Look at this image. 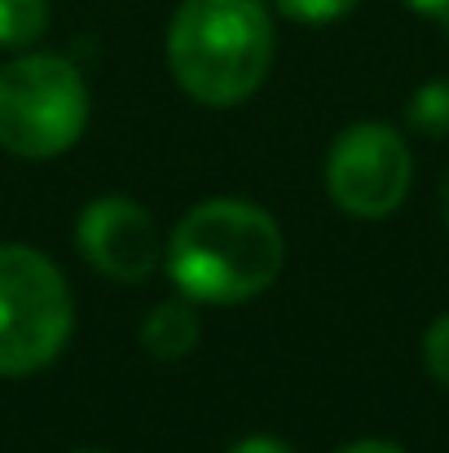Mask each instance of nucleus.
<instances>
[{
    "label": "nucleus",
    "mask_w": 449,
    "mask_h": 453,
    "mask_svg": "<svg viewBox=\"0 0 449 453\" xmlns=\"http://www.w3.org/2000/svg\"><path fill=\"white\" fill-rule=\"evenodd\" d=\"M423 361H428V374H432L441 388H449V312L432 321V330H428V339H423Z\"/></svg>",
    "instance_id": "obj_11"
},
{
    "label": "nucleus",
    "mask_w": 449,
    "mask_h": 453,
    "mask_svg": "<svg viewBox=\"0 0 449 453\" xmlns=\"http://www.w3.org/2000/svg\"><path fill=\"white\" fill-rule=\"evenodd\" d=\"M287 242L278 220L243 198H212L181 216L167 238V273L198 303L256 300L278 282Z\"/></svg>",
    "instance_id": "obj_1"
},
{
    "label": "nucleus",
    "mask_w": 449,
    "mask_h": 453,
    "mask_svg": "<svg viewBox=\"0 0 449 453\" xmlns=\"http://www.w3.org/2000/svg\"><path fill=\"white\" fill-rule=\"evenodd\" d=\"M339 453H406V449L392 445V441H352V445H344Z\"/></svg>",
    "instance_id": "obj_13"
},
{
    "label": "nucleus",
    "mask_w": 449,
    "mask_h": 453,
    "mask_svg": "<svg viewBox=\"0 0 449 453\" xmlns=\"http://www.w3.org/2000/svg\"><path fill=\"white\" fill-rule=\"evenodd\" d=\"M142 343H146L150 357H159V361L185 357L198 343V312H194L190 296L150 308V317L142 321Z\"/></svg>",
    "instance_id": "obj_7"
},
{
    "label": "nucleus",
    "mask_w": 449,
    "mask_h": 453,
    "mask_svg": "<svg viewBox=\"0 0 449 453\" xmlns=\"http://www.w3.org/2000/svg\"><path fill=\"white\" fill-rule=\"evenodd\" d=\"M167 66L203 106L247 102L274 66L265 0H185L167 27Z\"/></svg>",
    "instance_id": "obj_2"
},
{
    "label": "nucleus",
    "mask_w": 449,
    "mask_h": 453,
    "mask_svg": "<svg viewBox=\"0 0 449 453\" xmlns=\"http://www.w3.org/2000/svg\"><path fill=\"white\" fill-rule=\"evenodd\" d=\"M89 124L84 75L58 53H27L0 66V146L18 158L71 150Z\"/></svg>",
    "instance_id": "obj_3"
},
{
    "label": "nucleus",
    "mask_w": 449,
    "mask_h": 453,
    "mask_svg": "<svg viewBox=\"0 0 449 453\" xmlns=\"http://www.w3.org/2000/svg\"><path fill=\"white\" fill-rule=\"evenodd\" d=\"M80 251L84 260L115 278V282H146L150 273L159 269L163 242H159V225L142 203L133 198H97L84 207L80 216Z\"/></svg>",
    "instance_id": "obj_6"
},
{
    "label": "nucleus",
    "mask_w": 449,
    "mask_h": 453,
    "mask_svg": "<svg viewBox=\"0 0 449 453\" xmlns=\"http://www.w3.org/2000/svg\"><path fill=\"white\" fill-rule=\"evenodd\" d=\"M410 124L428 137H449V80H432L414 93Z\"/></svg>",
    "instance_id": "obj_9"
},
{
    "label": "nucleus",
    "mask_w": 449,
    "mask_h": 453,
    "mask_svg": "<svg viewBox=\"0 0 449 453\" xmlns=\"http://www.w3.org/2000/svg\"><path fill=\"white\" fill-rule=\"evenodd\" d=\"M410 9H419L423 18H437V22H449V0H410Z\"/></svg>",
    "instance_id": "obj_14"
},
{
    "label": "nucleus",
    "mask_w": 449,
    "mask_h": 453,
    "mask_svg": "<svg viewBox=\"0 0 449 453\" xmlns=\"http://www.w3.org/2000/svg\"><path fill=\"white\" fill-rule=\"evenodd\" d=\"M229 453H296V449L287 441H278V436H243Z\"/></svg>",
    "instance_id": "obj_12"
},
{
    "label": "nucleus",
    "mask_w": 449,
    "mask_h": 453,
    "mask_svg": "<svg viewBox=\"0 0 449 453\" xmlns=\"http://www.w3.org/2000/svg\"><path fill=\"white\" fill-rule=\"evenodd\" d=\"M291 22H308V27H326V22H339L344 13L357 9V0H274Z\"/></svg>",
    "instance_id": "obj_10"
},
{
    "label": "nucleus",
    "mask_w": 449,
    "mask_h": 453,
    "mask_svg": "<svg viewBox=\"0 0 449 453\" xmlns=\"http://www.w3.org/2000/svg\"><path fill=\"white\" fill-rule=\"evenodd\" d=\"M84 453H93V449H84Z\"/></svg>",
    "instance_id": "obj_15"
},
{
    "label": "nucleus",
    "mask_w": 449,
    "mask_h": 453,
    "mask_svg": "<svg viewBox=\"0 0 449 453\" xmlns=\"http://www.w3.org/2000/svg\"><path fill=\"white\" fill-rule=\"evenodd\" d=\"M410 180H414V163L406 137L379 119L344 128L326 154V189L335 207L361 220L392 216L406 203Z\"/></svg>",
    "instance_id": "obj_5"
},
{
    "label": "nucleus",
    "mask_w": 449,
    "mask_h": 453,
    "mask_svg": "<svg viewBox=\"0 0 449 453\" xmlns=\"http://www.w3.org/2000/svg\"><path fill=\"white\" fill-rule=\"evenodd\" d=\"M71 326V287L58 265L31 247H0V379L53 365Z\"/></svg>",
    "instance_id": "obj_4"
},
{
    "label": "nucleus",
    "mask_w": 449,
    "mask_h": 453,
    "mask_svg": "<svg viewBox=\"0 0 449 453\" xmlns=\"http://www.w3.org/2000/svg\"><path fill=\"white\" fill-rule=\"evenodd\" d=\"M49 27V0H0V49H22Z\"/></svg>",
    "instance_id": "obj_8"
}]
</instances>
